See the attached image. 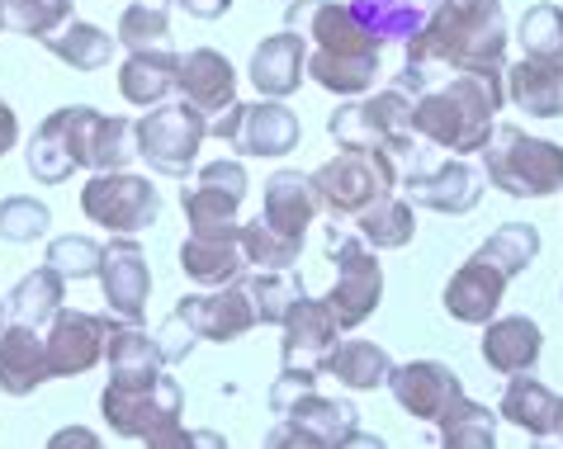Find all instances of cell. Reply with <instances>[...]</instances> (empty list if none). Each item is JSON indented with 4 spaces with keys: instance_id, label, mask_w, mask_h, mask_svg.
<instances>
[{
    "instance_id": "11a10c76",
    "label": "cell",
    "mask_w": 563,
    "mask_h": 449,
    "mask_svg": "<svg viewBox=\"0 0 563 449\" xmlns=\"http://www.w3.org/2000/svg\"><path fill=\"white\" fill-rule=\"evenodd\" d=\"M14 143H20V119H14V110L0 100V157L14 151Z\"/></svg>"
},
{
    "instance_id": "f546056e",
    "label": "cell",
    "mask_w": 563,
    "mask_h": 449,
    "mask_svg": "<svg viewBox=\"0 0 563 449\" xmlns=\"http://www.w3.org/2000/svg\"><path fill=\"white\" fill-rule=\"evenodd\" d=\"M355 232L374 251H402L417 237V204L408 194H384L355 213Z\"/></svg>"
},
{
    "instance_id": "d6986e66",
    "label": "cell",
    "mask_w": 563,
    "mask_h": 449,
    "mask_svg": "<svg viewBox=\"0 0 563 449\" xmlns=\"http://www.w3.org/2000/svg\"><path fill=\"white\" fill-rule=\"evenodd\" d=\"M507 284L511 280L497 266H488L483 256H468L464 266L445 280L441 303L460 327H488V322L497 317V307H503V299H507Z\"/></svg>"
},
{
    "instance_id": "ffe728a7",
    "label": "cell",
    "mask_w": 563,
    "mask_h": 449,
    "mask_svg": "<svg viewBox=\"0 0 563 449\" xmlns=\"http://www.w3.org/2000/svg\"><path fill=\"white\" fill-rule=\"evenodd\" d=\"M48 379H53V364H48V336H43V327L5 322V332H0V393L29 397Z\"/></svg>"
},
{
    "instance_id": "83f0119b",
    "label": "cell",
    "mask_w": 563,
    "mask_h": 449,
    "mask_svg": "<svg viewBox=\"0 0 563 449\" xmlns=\"http://www.w3.org/2000/svg\"><path fill=\"white\" fill-rule=\"evenodd\" d=\"M170 90H180V57L170 48H147L129 53L119 67V96L137 104V110H156L170 100Z\"/></svg>"
},
{
    "instance_id": "ba28073f",
    "label": "cell",
    "mask_w": 563,
    "mask_h": 449,
    "mask_svg": "<svg viewBox=\"0 0 563 449\" xmlns=\"http://www.w3.org/2000/svg\"><path fill=\"white\" fill-rule=\"evenodd\" d=\"M133 137H137V157H143L156 176L185 180L209 137V114H199L190 100L156 104V110H147L133 123Z\"/></svg>"
},
{
    "instance_id": "e575fe53",
    "label": "cell",
    "mask_w": 563,
    "mask_h": 449,
    "mask_svg": "<svg viewBox=\"0 0 563 449\" xmlns=\"http://www.w3.org/2000/svg\"><path fill=\"white\" fill-rule=\"evenodd\" d=\"M104 360L109 374H156V369H166L156 336H147L137 322H119L114 313H109V332H104Z\"/></svg>"
},
{
    "instance_id": "d590c367",
    "label": "cell",
    "mask_w": 563,
    "mask_h": 449,
    "mask_svg": "<svg viewBox=\"0 0 563 449\" xmlns=\"http://www.w3.org/2000/svg\"><path fill=\"white\" fill-rule=\"evenodd\" d=\"M24 166L38 184H62L71 180V170H81L71 157V143H67V128H62V114H48L38 123V133L29 137V151H24Z\"/></svg>"
},
{
    "instance_id": "52a82bcc",
    "label": "cell",
    "mask_w": 563,
    "mask_h": 449,
    "mask_svg": "<svg viewBox=\"0 0 563 449\" xmlns=\"http://www.w3.org/2000/svg\"><path fill=\"white\" fill-rule=\"evenodd\" d=\"M185 412V389L166 369L156 374H109L100 393V416L119 440H143L162 422H176Z\"/></svg>"
},
{
    "instance_id": "e0dca14e",
    "label": "cell",
    "mask_w": 563,
    "mask_h": 449,
    "mask_svg": "<svg viewBox=\"0 0 563 449\" xmlns=\"http://www.w3.org/2000/svg\"><path fill=\"white\" fill-rule=\"evenodd\" d=\"M104 332H109V313H81V307H62L48 322V364L53 379H76L90 374L104 360Z\"/></svg>"
},
{
    "instance_id": "277c9868",
    "label": "cell",
    "mask_w": 563,
    "mask_h": 449,
    "mask_svg": "<svg viewBox=\"0 0 563 449\" xmlns=\"http://www.w3.org/2000/svg\"><path fill=\"white\" fill-rule=\"evenodd\" d=\"M483 157V176L507 199H550L563 190V143L536 137L516 123H497Z\"/></svg>"
},
{
    "instance_id": "94428289",
    "label": "cell",
    "mask_w": 563,
    "mask_h": 449,
    "mask_svg": "<svg viewBox=\"0 0 563 449\" xmlns=\"http://www.w3.org/2000/svg\"><path fill=\"white\" fill-rule=\"evenodd\" d=\"M147 5H162V0H147Z\"/></svg>"
},
{
    "instance_id": "2e32d148",
    "label": "cell",
    "mask_w": 563,
    "mask_h": 449,
    "mask_svg": "<svg viewBox=\"0 0 563 449\" xmlns=\"http://www.w3.org/2000/svg\"><path fill=\"white\" fill-rule=\"evenodd\" d=\"M341 340V327L332 317V307H327L322 299H308V293H299L285 317V327H279V360H285V369H312V374H322L327 355L336 350Z\"/></svg>"
},
{
    "instance_id": "9a60e30c",
    "label": "cell",
    "mask_w": 563,
    "mask_h": 449,
    "mask_svg": "<svg viewBox=\"0 0 563 449\" xmlns=\"http://www.w3.org/2000/svg\"><path fill=\"white\" fill-rule=\"evenodd\" d=\"M96 280H100L109 313H114L119 322H143L147 317L152 266H147V251L133 237H119V242L104 246V260H100Z\"/></svg>"
},
{
    "instance_id": "5bb4252c",
    "label": "cell",
    "mask_w": 563,
    "mask_h": 449,
    "mask_svg": "<svg viewBox=\"0 0 563 449\" xmlns=\"http://www.w3.org/2000/svg\"><path fill=\"white\" fill-rule=\"evenodd\" d=\"M176 313L190 322L199 340H213V346H232V340L252 336L261 327L242 280L223 284V289H205V293H185V299L176 303Z\"/></svg>"
},
{
    "instance_id": "603a6c76",
    "label": "cell",
    "mask_w": 563,
    "mask_h": 449,
    "mask_svg": "<svg viewBox=\"0 0 563 449\" xmlns=\"http://www.w3.org/2000/svg\"><path fill=\"white\" fill-rule=\"evenodd\" d=\"M507 104L530 119H563V53L521 57L507 67Z\"/></svg>"
},
{
    "instance_id": "7a4b0ae2",
    "label": "cell",
    "mask_w": 563,
    "mask_h": 449,
    "mask_svg": "<svg viewBox=\"0 0 563 449\" xmlns=\"http://www.w3.org/2000/svg\"><path fill=\"white\" fill-rule=\"evenodd\" d=\"M507 43L503 0H435L408 43V61L431 71H507Z\"/></svg>"
},
{
    "instance_id": "5b68a950",
    "label": "cell",
    "mask_w": 563,
    "mask_h": 449,
    "mask_svg": "<svg viewBox=\"0 0 563 449\" xmlns=\"http://www.w3.org/2000/svg\"><path fill=\"white\" fill-rule=\"evenodd\" d=\"M327 256L336 266V280L327 289V307H332L336 327L341 332H355L379 313V299H384V266H379V251L365 246L360 232H341L332 227L327 232Z\"/></svg>"
},
{
    "instance_id": "9f6ffc18",
    "label": "cell",
    "mask_w": 563,
    "mask_h": 449,
    "mask_svg": "<svg viewBox=\"0 0 563 449\" xmlns=\"http://www.w3.org/2000/svg\"><path fill=\"white\" fill-rule=\"evenodd\" d=\"M332 449H388L379 436H369V430H351V436L346 440H336Z\"/></svg>"
},
{
    "instance_id": "9c48e42d",
    "label": "cell",
    "mask_w": 563,
    "mask_h": 449,
    "mask_svg": "<svg viewBox=\"0 0 563 449\" xmlns=\"http://www.w3.org/2000/svg\"><path fill=\"white\" fill-rule=\"evenodd\" d=\"M81 213L114 237H137L162 218V194L147 176H133V170H96L81 184Z\"/></svg>"
},
{
    "instance_id": "3957f363",
    "label": "cell",
    "mask_w": 563,
    "mask_h": 449,
    "mask_svg": "<svg viewBox=\"0 0 563 449\" xmlns=\"http://www.w3.org/2000/svg\"><path fill=\"white\" fill-rule=\"evenodd\" d=\"M412 110H417V100L408 90L388 86L379 96L341 104V110L327 119V133L346 151H388V157L402 166V180H408L417 170V143H421L412 133Z\"/></svg>"
},
{
    "instance_id": "c3c4849f",
    "label": "cell",
    "mask_w": 563,
    "mask_h": 449,
    "mask_svg": "<svg viewBox=\"0 0 563 449\" xmlns=\"http://www.w3.org/2000/svg\"><path fill=\"white\" fill-rule=\"evenodd\" d=\"M143 445L147 449H228V436L205 430V426H185L176 416V422H162L156 430H147Z\"/></svg>"
},
{
    "instance_id": "6f0895ef",
    "label": "cell",
    "mask_w": 563,
    "mask_h": 449,
    "mask_svg": "<svg viewBox=\"0 0 563 449\" xmlns=\"http://www.w3.org/2000/svg\"><path fill=\"white\" fill-rule=\"evenodd\" d=\"M530 449H563L559 430H544V436H530Z\"/></svg>"
},
{
    "instance_id": "d6a6232c",
    "label": "cell",
    "mask_w": 563,
    "mask_h": 449,
    "mask_svg": "<svg viewBox=\"0 0 563 449\" xmlns=\"http://www.w3.org/2000/svg\"><path fill=\"white\" fill-rule=\"evenodd\" d=\"M285 422L303 426L308 436H318L327 449H332L336 440H346L351 430H360V412H355L351 397H327V393L312 389V393H303V397L285 412Z\"/></svg>"
},
{
    "instance_id": "680465c9",
    "label": "cell",
    "mask_w": 563,
    "mask_h": 449,
    "mask_svg": "<svg viewBox=\"0 0 563 449\" xmlns=\"http://www.w3.org/2000/svg\"><path fill=\"white\" fill-rule=\"evenodd\" d=\"M5 322H10V307H5V299H0V332H5Z\"/></svg>"
},
{
    "instance_id": "44dd1931",
    "label": "cell",
    "mask_w": 563,
    "mask_h": 449,
    "mask_svg": "<svg viewBox=\"0 0 563 449\" xmlns=\"http://www.w3.org/2000/svg\"><path fill=\"white\" fill-rule=\"evenodd\" d=\"M180 270L205 289L238 284L246 274V251H242V223L223 232H190L180 242Z\"/></svg>"
},
{
    "instance_id": "816d5d0a",
    "label": "cell",
    "mask_w": 563,
    "mask_h": 449,
    "mask_svg": "<svg viewBox=\"0 0 563 449\" xmlns=\"http://www.w3.org/2000/svg\"><path fill=\"white\" fill-rule=\"evenodd\" d=\"M265 449H327L318 436H308L303 426H294L279 416V426H271V436H265Z\"/></svg>"
},
{
    "instance_id": "ab89813d",
    "label": "cell",
    "mask_w": 563,
    "mask_h": 449,
    "mask_svg": "<svg viewBox=\"0 0 563 449\" xmlns=\"http://www.w3.org/2000/svg\"><path fill=\"white\" fill-rule=\"evenodd\" d=\"M76 0H0V34L20 38H48L71 20Z\"/></svg>"
},
{
    "instance_id": "f5cc1de1",
    "label": "cell",
    "mask_w": 563,
    "mask_h": 449,
    "mask_svg": "<svg viewBox=\"0 0 563 449\" xmlns=\"http://www.w3.org/2000/svg\"><path fill=\"white\" fill-rule=\"evenodd\" d=\"M43 449H104V440L90 426H62V430H53Z\"/></svg>"
},
{
    "instance_id": "d4e9b609",
    "label": "cell",
    "mask_w": 563,
    "mask_h": 449,
    "mask_svg": "<svg viewBox=\"0 0 563 449\" xmlns=\"http://www.w3.org/2000/svg\"><path fill=\"white\" fill-rule=\"evenodd\" d=\"M180 100H190L199 114H223L238 104V71L213 48H195L180 57Z\"/></svg>"
},
{
    "instance_id": "30bf717a",
    "label": "cell",
    "mask_w": 563,
    "mask_h": 449,
    "mask_svg": "<svg viewBox=\"0 0 563 449\" xmlns=\"http://www.w3.org/2000/svg\"><path fill=\"white\" fill-rule=\"evenodd\" d=\"M62 114V128H67V143H71V157L81 170H129V161L137 157V137H133V123L129 119H114V114H100L90 104H67Z\"/></svg>"
},
{
    "instance_id": "bcb514c9",
    "label": "cell",
    "mask_w": 563,
    "mask_h": 449,
    "mask_svg": "<svg viewBox=\"0 0 563 449\" xmlns=\"http://www.w3.org/2000/svg\"><path fill=\"white\" fill-rule=\"evenodd\" d=\"M48 227H53V213L43 199L34 194H10V199H0V237L5 242H43L48 237Z\"/></svg>"
},
{
    "instance_id": "8992f818",
    "label": "cell",
    "mask_w": 563,
    "mask_h": 449,
    "mask_svg": "<svg viewBox=\"0 0 563 449\" xmlns=\"http://www.w3.org/2000/svg\"><path fill=\"white\" fill-rule=\"evenodd\" d=\"M308 180H312V190H318V204L332 213V218H355L374 199L398 190L402 166L388 157V151H346L341 147L336 157L322 161Z\"/></svg>"
},
{
    "instance_id": "7bdbcfd3",
    "label": "cell",
    "mask_w": 563,
    "mask_h": 449,
    "mask_svg": "<svg viewBox=\"0 0 563 449\" xmlns=\"http://www.w3.org/2000/svg\"><path fill=\"white\" fill-rule=\"evenodd\" d=\"M242 289H246V299H252V307H256V322H261V327H285L294 299L303 293V284H294L289 274H279V270L242 274Z\"/></svg>"
},
{
    "instance_id": "1f68e13d",
    "label": "cell",
    "mask_w": 563,
    "mask_h": 449,
    "mask_svg": "<svg viewBox=\"0 0 563 449\" xmlns=\"http://www.w3.org/2000/svg\"><path fill=\"white\" fill-rule=\"evenodd\" d=\"M10 322H24V327H43V322H53L62 307H67V280L43 260L38 270H29L20 284L10 289Z\"/></svg>"
},
{
    "instance_id": "7c38bea8",
    "label": "cell",
    "mask_w": 563,
    "mask_h": 449,
    "mask_svg": "<svg viewBox=\"0 0 563 449\" xmlns=\"http://www.w3.org/2000/svg\"><path fill=\"white\" fill-rule=\"evenodd\" d=\"M252 190L246 180V166L238 157H218L209 166H199V180L185 190L180 209H185V223L190 232H223V227H238V213H242V199Z\"/></svg>"
},
{
    "instance_id": "681fc988",
    "label": "cell",
    "mask_w": 563,
    "mask_h": 449,
    "mask_svg": "<svg viewBox=\"0 0 563 449\" xmlns=\"http://www.w3.org/2000/svg\"><path fill=\"white\" fill-rule=\"evenodd\" d=\"M152 336H156V350H162V360H166V364H180L185 355H190V350L199 346L195 327H190V322H185L180 313H170V317H166V322H162V327H156Z\"/></svg>"
},
{
    "instance_id": "484cf974",
    "label": "cell",
    "mask_w": 563,
    "mask_h": 449,
    "mask_svg": "<svg viewBox=\"0 0 563 449\" xmlns=\"http://www.w3.org/2000/svg\"><path fill=\"white\" fill-rule=\"evenodd\" d=\"M483 364L493 374H536L540 364V350H544V336L530 317H493L483 327Z\"/></svg>"
},
{
    "instance_id": "cb8c5ba5",
    "label": "cell",
    "mask_w": 563,
    "mask_h": 449,
    "mask_svg": "<svg viewBox=\"0 0 563 449\" xmlns=\"http://www.w3.org/2000/svg\"><path fill=\"white\" fill-rule=\"evenodd\" d=\"M299 114L289 110L285 100H256V104H242V128H238V147L242 157H289L299 147Z\"/></svg>"
},
{
    "instance_id": "6da1fadb",
    "label": "cell",
    "mask_w": 563,
    "mask_h": 449,
    "mask_svg": "<svg viewBox=\"0 0 563 449\" xmlns=\"http://www.w3.org/2000/svg\"><path fill=\"white\" fill-rule=\"evenodd\" d=\"M507 104V71H450L427 96H417L412 133L421 143L468 157L483 151Z\"/></svg>"
},
{
    "instance_id": "4fadbf2b",
    "label": "cell",
    "mask_w": 563,
    "mask_h": 449,
    "mask_svg": "<svg viewBox=\"0 0 563 449\" xmlns=\"http://www.w3.org/2000/svg\"><path fill=\"white\" fill-rule=\"evenodd\" d=\"M388 393H394V402L412 416V422L441 426L450 416V407L464 402V383H460L455 369L441 364V360H408V364H394Z\"/></svg>"
},
{
    "instance_id": "ee69618b",
    "label": "cell",
    "mask_w": 563,
    "mask_h": 449,
    "mask_svg": "<svg viewBox=\"0 0 563 449\" xmlns=\"http://www.w3.org/2000/svg\"><path fill=\"white\" fill-rule=\"evenodd\" d=\"M114 38H119V48H129V53L166 48V38H170V14H166V5H147V0H133V5L119 14Z\"/></svg>"
},
{
    "instance_id": "91938a15",
    "label": "cell",
    "mask_w": 563,
    "mask_h": 449,
    "mask_svg": "<svg viewBox=\"0 0 563 449\" xmlns=\"http://www.w3.org/2000/svg\"><path fill=\"white\" fill-rule=\"evenodd\" d=\"M554 430H559V436H563V397H559V422H554Z\"/></svg>"
},
{
    "instance_id": "8fae6325",
    "label": "cell",
    "mask_w": 563,
    "mask_h": 449,
    "mask_svg": "<svg viewBox=\"0 0 563 449\" xmlns=\"http://www.w3.org/2000/svg\"><path fill=\"white\" fill-rule=\"evenodd\" d=\"M285 29H299L308 48L341 53V57H379L384 43L355 20L346 0H289Z\"/></svg>"
},
{
    "instance_id": "836d02e7",
    "label": "cell",
    "mask_w": 563,
    "mask_h": 449,
    "mask_svg": "<svg viewBox=\"0 0 563 449\" xmlns=\"http://www.w3.org/2000/svg\"><path fill=\"white\" fill-rule=\"evenodd\" d=\"M43 48H48L57 61H67L71 71H100V67H109V57H114V48H119V38H109L100 24L67 20L57 34L43 38Z\"/></svg>"
},
{
    "instance_id": "ac0fdd59",
    "label": "cell",
    "mask_w": 563,
    "mask_h": 449,
    "mask_svg": "<svg viewBox=\"0 0 563 449\" xmlns=\"http://www.w3.org/2000/svg\"><path fill=\"white\" fill-rule=\"evenodd\" d=\"M483 176L478 166H468L464 157H450L441 161L435 170H412L408 180H402V194L412 199L417 209H431V213H450V218H460V213H474L478 199H483Z\"/></svg>"
},
{
    "instance_id": "f35d334b",
    "label": "cell",
    "mask_w": 563,
    "mask_h": 449,
    "mask_svg": "<svg viewBox=\"0 0 563 449\" xmlns=\"http://www.w3.org/2000/svg\"><path fill=\"white\" fill-rule=\"evenodd\" d=\"M474 256H483L488 266L503 270L507 280H516V274H526L530 266H536V256H540V227H530V223H503Z\"/></svg>"
},
{
    "instance_id": "4dcf8cb0",
    "label": "cell",
    "mask_w": 563,
    "mask_h": 449,
    "mask_svg": "<svg viewBox=\"0 0 563 449\" xmlns=\"http://www.w3.org/2000/svg\"><path fill=\"white\" fill-rule=\"evenodd\" d=\"M497 416L511 422L516 430H526V436H544L559 422V393H550L530 374H511L503 389V402H497Z\"/></svg>"
},
{
    "instance_id": "7dc6e473",
    "label": "cell",
    "mask_w": 563,
    "mask_h": 449,
    "mask_svg": "<svg viewBox=\"0 0 563 449\" xmlns=\"http://www.w3.org/2000/svg\"><path fill=\"white\" fill-rule=\"evenodd\" d=\"M104 260V246L96 237H53L48 242V266L62 280H96Z\"/></svg>"
},
{
    "instance_id": "f1b7e54d",
    "label": "cell",
    "mask_w": 563,
    "mask_h": 449,
    "mask_svg": "<svg viewBox=\"0 0 563 449\" xmlns=\"http://www.w3.org/2000/svg\"><path fill=\"white\" fill-rule=\"evenodd\" d=\"M322 374L336 379L346 393H374V389H388L394 360H388V350L374 346V340H336V350L327 355Z\"/></svg>"
},
{
    "instance_id": "db71d44e",
    "label": "cell",
    "mask_w": 563,
    "mask_h": 449,
    "mask_svg": "<svg viewBox=\"0 0 563 449\" xmlns=\"http://www.w3.org/2000/svg\"><path fill=\"white\" fill-rule=\"evenodd\" d=\"M176 5L190 14V20H223L232 10V0H176Z\"/></svg>"
},
{
    "instance_id": "7402d4cb",
    "label": "cell",
    "mask_w": 563,
    "mask_h": 449,
    "mask_svg": "<svg viewBox=\"0 0 563 449\" xmlns=\"http://www.w3.org/2000/svg\"><path fill=\"white\" fill-rule=\"evenodd\" d=\"M246 76L261 90V100H289L308 81V38L299 29H279V34L261 38Z\"/></svg>"
},
{
    "instance_id": "60d3db41",
    "label": "cell",
    "mask_w": 563,
    "mask_h": 449,
    "mask_svg": "<svg viewBox=\"0 0 563 449\" xmlns=\"http://www.w3.org/2000/svg\"><path fill=\"white\" fill-rule=\"evenodd\" d=\"M497 422H503V416L493 407L464 397L441 422V449H497Z\"/></svg>"
},
{
    "instance_id": "b9f144b4",
    "label": "cell",
    "mask_w": 563,
    "mask_h": 449,
    "mask_svg": "<svg viewBox=\"0 0 563 449\" xmlns=\"http://www.w3.org/2000/svg\"><path fill=\"white\" fill-rule=\"evenodd\" d=\"M242 251H246V266H252V270H279V274H289L294 266H299L303 242L299 237H285V232H275L256 213L252 223H242Z\"/></svg>"
},
{
    "instance_id": "f907efd6",
    "label": "cell",
    "mask_w": 563,
    "mask_h": 449,
    "mask_svg": "<svg viewBox=\"0 0 563 449\" xmlns=\"http://www.w3.org/2000/svg\"><path fill=\"white\" fill-rule=\"evenodd\" d=\"M318 389V374L312 369H279V379L271 383V407H275V416H285L294 402H299L303 393H312Z\"/></svg>"
},
{
    "instance_id": "74e56055",
    "label": "cell",
    "mask_w": 563,
    "mask_h": 449,
    "mask_svg": "<svg viewBox=\"0 0 563 449\" xmlns=\"http://www.w3.org/2000/svg\"><path fill=\"white\" fill-rule=\"evenodd\" d=\"M346 5L379 43H412L427 24V10L417 0H346Z\"/></svg>"
},
{
    "instance_id": "8d00e7d4",
    "label": "cell",
    "mask_w": 563,
    "mask_h": 449,
    "mask_svg": "<svg viewBox=\"0 0 563 449\" xmlns=\"http://www.w3.org/2000/svg\"><path fill=\"white\" fill-rule=\"evenodd\" d=\"M379 76V57H341L308 48V81H318L327 96H365Z\"/></svg>"
},
{
    "instance_id": "4316f807",
    "label": "cell",
    "mask_w": 563,
    "mask_h": 449,
    "mask_svg": "<svg viewBox=\"0 0 563 449\" xmlns=\"http://www.w3.org/2000/svg\"><path fill=\"white\" fill-rule=\"evenodd\" d=\"M318 190H312V180L299 176V170H275L271 180H265L261 190V218L271 223L275 232H285V237H308L312 218H318Z\"/></svg>"
},
{
    "instance_id": "f6af8a7d",
    "label": "cell",
    "mask_w": 563,
    "mask_h": 449,
    "mask_svg": "<svg viewBox=\"0 0 563 449\" xmlns=\"http://www.w3.org/2000/svg\"><path fill=\"white\" fill-rule=\"evenodd\" d=\"M516 43L526 48V57H559L563 53V5L554 0H540L521 14L516 24Z\"/></svg>"
}]
</instances>
